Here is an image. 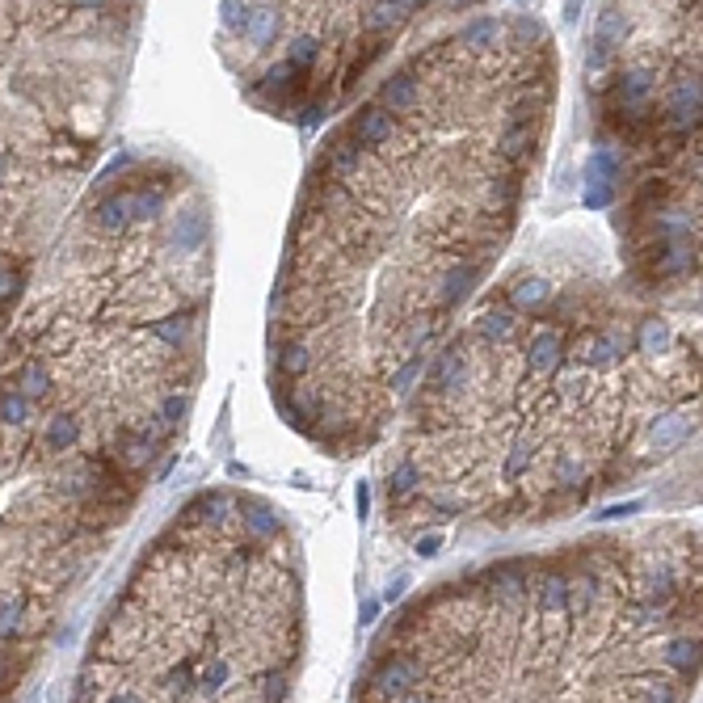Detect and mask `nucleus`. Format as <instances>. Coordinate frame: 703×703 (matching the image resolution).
<instances>
[{
    "label": "nucleus",
    "mask_w": 703,
    "mask_h": 703,
    "mask_svg": "<svg viewBox=\"0 0 703 703\" xmlns=\"http://www.w3.org/2000/svg\"><path fill=\"white\" fill-rule=\"evenodd\" d=\"M26 666H30V657L0 640V703H13V691H17V682H22Z\"/></svg>",
    "instance_id": "423d86ee"
},
{
    "label": "nucleus",
    "mask_w": 703,
    "mask_h": 703,
    "mask_svg": "<svg viewBox=\"0 0 703 703\" xmlns=\"http://www.w3.org/2000/svg\"><path fill=\"white\" fill-rule=\"evenodd\" d=\"M304 598L287 518L207 489L135 560L68 703H291Z\"/></svg>",
    "instance_id": "39448f33"
},
{
    "label": "nucleus",
    "mask_w": 703,
    "mask_h": 703,
    "mask_svg": "<svg viewBox=\"0 0 703 703\" xmlns=\"http://www.w3.org/2000/svg\"><path fill=\"white\" fill-rule=\"evenodd\" d=\"M556 59L535 17H480L341 123L270 295V396L333 455L388 434L518 224Z\"/></svg>",
    "instance_id": "f257e3e1"
},
{
    "label": "nucleus",
    "mask_w": 703,
    "mask_h": 703,
    "mask_svg": "<svg viewBox=\"0 0 703 703\" xmlns=\"http://www.w3.org/2000/svg\"><path fill=\"white\" fill-rule=\"evenodd\" d=\"M699 413L695 287L522 266L476 304L396 413L388 506L451 518H552L632 480Z\"/></svg>",
    "instance_id": "7ed1b4c3"
},
{
    "label": "nucleus",
    "mask_w": 703,
    "mask_h": 703,
    "mask_svg": "<svg viewBox=\"0 0 703 703\" xmlns=\"http://www.w3.org/2000/svg\"><path fill=\"white\" fill-rule=\"evenodd\" d=\"M577 13H581V0H565V22H573Z\"/></svg>",
    "instance_id": "0eeeda50"
},
{
    "label": "nucleus",
    "mask_w": 703,
    "mask_h": 703,
    "mask_svg": "<svg viewBox=\"0 0 703 703\" xmlns=\"http://www.w3.org/2000/svg\"><path fill=\"white\" fill-rule=\"evenodd\" d=\"M699 535H598L455 577L379 636L358 703H682Z\"/></svg>",
    "instance_id": "20e7f679"
},
{
    "label": "nucleus",
    "mask_w": 703,
    "mask_h": 703,
    "mask_svg": "<svg viewBox=\"0 0 703 703\" xmlns=\"http://www.w3.org/2000/svg\"><path fill=\"white\" fill-rule=\"evenodd\" d=\"M118 173L0 329V640L30 661L169 464L203 375L207 215L173 169Z\"/></svg>",
    "instance_id": "f03ea898"
}]
</instances>
